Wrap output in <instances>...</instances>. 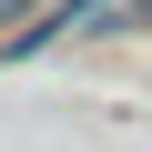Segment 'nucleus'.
<instances>
[{"mask_svg":"<svg viewBox=\"0 0 152 152\" xmlns=\"http://www.w3.org/2000/svg\"><path fill=\"white\" fill-rule=\"evenodd\" d=\"M10 10H31V0H0V20H10Z\"/></svg>","mask_w":152,"mask_h":152,"instance_id":"obj_1","label":"nucleus"},{"mask_svg":"<svg viewBox=\"0 0 152 152\" xmlns=\"http://www.w3.org/2000/svg\"><path fill=\"white\" fill-rule=\"evenodd\" d=\"M132 10H152V0H132Z\"/></svg>","mask_w":152,"mask_h":152,"instance_id":"obj_2","label":"nucleus"}]
</instances>
